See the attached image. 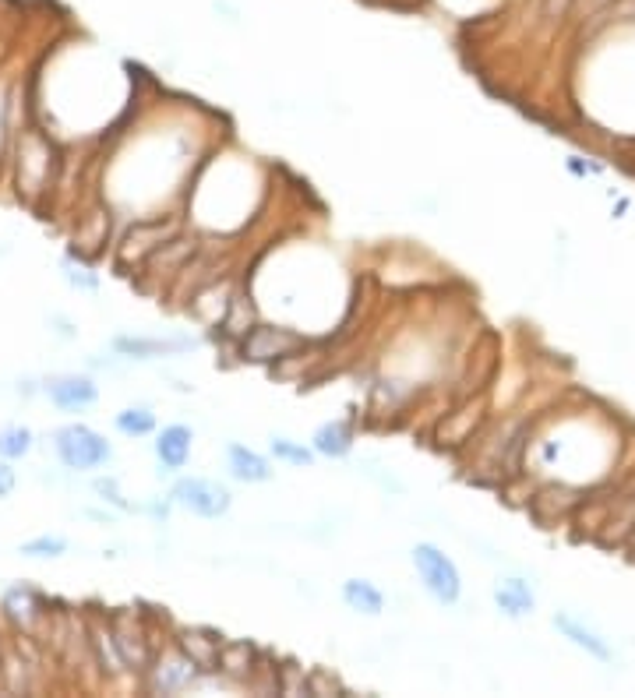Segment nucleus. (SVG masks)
<instances>
[{
  "label": "nucleus",
  "instance_id": "f257e3e1",
  "mask_svg": "<svg viewBox=\"0 0 635 698\" xmlns=\"http://www.w3.org/2000/svg\"><path fill=\"white\" fill-rule=\"evenodd\" d=\"M413 568H417L424 589L434 596L438 603L452 607L463 596V579H459V568L452 565V557L441 554L434 543H417L413 547Z\"/></svg>",
  "mask_w": 635,
  "mask_h": 698
},
{
  "label": "nucleus",
  "instance_id": "f03ea898",
  "mask_svg": "<svg viewBox=\"0 0 635 698\" xmlns=\"http://www.w3.org/2000/svg\"><path fill=\"white\" fill-rule=\"evenodd\" d=\"M57 455L68 469L85 473V469L103 466V462L113 455V448L106 445L103 434H96L92 427L71 424V427H64V431H57Z\"/></svg>",
  "mask_w": 635,
  "mask_h": 698
},
{
  "label": "nucleus",
  "instance_id": "7ed1b4c3",
  "mask_svg": "<svg viewBox=\"0 0 635 698\" xmlns=\"http://www.w3.org/2000/svg\"><path fill=\"white\" fill-rule=\"evenodd\" d=\"M173 501L187 512L202 515V519H219V515L230 512V491L223 483L205 480V476H184L173 487Z\"/></svg>",
  "mask_w": 635,
  "mask_h": 698
},
{
  "label": "nucleus",
  "instance_id": "20e7f679",
  "mask_svg": "<svg viewBox=\"0 0 635 698\" xmlns=\"http://www.w3.org/2000/svg\"><path fill=\"white\" fill-rule=\"evenodd\" d=\"M304 346V335L290 332V328H276V325H258L244 335L240 342V353L251 364H269V360H283L290 357L293 349Z\"/></svg>",
  "mask_w": 635,
  "mask_h": 698
},
{
  "label": "nucleus",
  "instance_id": "39448f33",
  "mask_svg": "<svg viewBox=\"0 0 635 698\" xmlns=\"http://www.w3.org/2000/svg\"><path fill=\"white\" fill-rule=\"evenodd\" d=\"M46 395H50L53 406L60 409H85L96 402V385L85 374H60V378L46 381Z\"/></svg>",
  "mask_w": 635,
  "mask_h": 698
},
{
  "label": "nucleus",
  "instance_id": "423d86ee",
  "mask_svg": "<svg viewBox=\"0 0 635 698\" xmlns=\"http://www.w3.org/2000/svg\"><path fill=\"white\" fill-rule=\"evenodd\" d=\"M177 233V223H142L135 230L127 233L124 247H120V258L131 261V258H145V254L159 251L166 240Z\"/></svg>",
  "mask_w": 635,
  "mask_h": 698
},
{
  "label": "nucleus",
  "instance_id": "0eeeda50",
  "mask_svg": "<svg viewBox=\"0 0 635 698\" xmlns=\"http://www.w3.org/2000/svg\"><path fill=\"white\" fill-rule=\"evenodd\" d=\"M554 628H558V632L565 635V639L572 642L576 649H583L586 656H593V660H600V663H611V646H607L597 632H590L586 624L572 621L568 614H558V617H554Z\"/></svg>",
  "mask_w": 635,
  "mask_h": 698
},
{
  "label": "nucleus",
  "instance_id": "6e6552de",
  "mask_svg": "<svg viewBox=\"0 0 635 698\" xmlns=\"http://www.w3.org/2000/svg\"><path fill=\"white\" fill-rule=\"evenodd\" d=\"M191 441H195V434L187 431L184 424L163 427V434H159V441H156L159 462H163L166 469H184L187 459H191Z\"/></svg>",
  "mask_w": 635,
  "mask_h": 698
},
{
  "label": "nucleus",
  "instance_id": "1a4fd4ad",
  "mask_svg": "<svg viewBox=\"0 0 635 698\" xmlns=\"http://www.w3.org/2000/svg\"><path fill=\"white\" fill-rule=\"evenodd\" d=\"M226 459H230V473L237 476L240 483H265V480H272L269 459H265V455H258V452H251V448L230 445Z\"/></svg>",
  "mask_w": 635,
  "mask_h": 698
},
{
  "label": "nucleus",
  "instance_id": "9d476101",
  "mask_svg": "<svg viewBox=\"0 0 635 698\" xmlns=\"http://www.w3.org/2000/svg\"><path fill=\"white\" fill-rule=\"evenodd\" d=\"M494 603H498V610H505L508 617H526L533 614V593L530 586H526L523 579H505L494 586Z\"/></svg>",
  "mask_w": 635,
  "mask_h": 698
},
{
  "label": "nucleus",
  "instance_id": "9b49d317",
  "mask_svg": "<svg viewBox=\"0 0 635 698\" xmlns=\"http://www.w3.org/2000/svg\"><path fill=\"white\" fill-rule=\"evenodd\" d=\"M353 448V431L346 420H332V424H322L314 431V452L329 455V459H343Z\"/></svg>",
  "mask_w": 635,
  "mask_h": 698
},
{
  "label": "nucleus",
  "instance_id": "f8f14e48",
  "mask_svg": "<svg viewBox=\"0 0 635 698\" xmlns=\"http://www.w3.org/2000/svg\"><path fill=\"white\" fill-rule=\"evenodd\" d=\"M198 663L180 649V653H170L163 663H159V688L163 691H173V688H184L198 677Z\"/></svg>",
  "mask_w": 635,
  "mask_h": 698
},
{
  "label": "nucleus",
  "instance_id": "ddd939ff",
  "mask_svg": "<svg viewBox=\"0 0 635 698\" xmlns=\"http://www.w3.org/2000/svg\"><path fill=\"white\" fill-rule=\"evenodd\" d=\"M343 600H346V607H350V610H357V614H367V617H378L381 610H385V596H381L367 579L343 582Z\"/></svg>",
  "mask_w": 635,
  "mask_h": 698
},
{
  "label": "nucleus",
  "instance_id": "4468645a",
  "mask_svg": "<svg viewBox=\"0 0 635 698\" xmlns=\"http://www.w3.org/2000/svg\"><path fill=\"white\" fill-rule=\"evenodd\" d=\"M195 342L191 339H117L120 353H131V357H163V353H184Z\"/></svg>",
  "mask_w": 635,
  "mask_h": 698
},
{
  "label": "nucleus",
  "instance_id": "2eb2a0df",
  "mask_svg": "<svg viewBox=\"0 0 635 698\" xmlns=\"http://www.w3.org/2000/svg\"><path fill=\"white\" fill-rule=\"evenodd\" d=\"M180 649H184V653L191 656L202 670H219V649H223V642L212 639V635L187 632L184 639H180Z\"/></svg>",
  "mask_w": 635,
  "mask_h": 698
},
{
  "label": "nucleus",
  "instance_id": "dca6fc26",
  "mask_svg": "<svg viewBox=\"0 0 635 698\" xmlns=\"http://www.w3.org/2000/svg\"><path fill=\"white\" fill-rule=\"evenodd\" d=\"M219 670L237 677V681H247L254 670V649L247 646V642H226V646L219 649Z\"/></svg>",
  "mask_w": 635,
  "mask_h": 698
},
{
  "label": "nucleus",
  "instance_id": "f3484780",
  "mask_svg": "<svg viewBox=\"0 0 635 698\" xmlns=\"http://www.w3.org/2000/svg\"><path fill=\"white\" fill-rule=\"evenodd\" d=\"M113 642H117V656L127 663V667H135V670H145V663H149V653H145V642L138 632H131V628H113Z\"/></svg>",
  "mask_w": 635,
  "mask_h": 698
},
{
  "label": "nucleus",
  "instance_id": "a211bd4d",
  "mask_svg": "<svg viewBox=\"0 0 635 698\" xmlns=\"http://www.w3.org/2000/svg\"><path fill=\"white\" fill-rule=\"evenodd\" d=\"M152 427H156V416L149 409H124V413H117V431L127 434V438H142Z\"/></svg>",
  "mask_w": 635,
  "mask_h": 698
},
{
  "label": "nucleus",
  "instance_id": "6ab92c4d",
  "mask_svg": "<svg viewBox=\"0 0 635 698\" xmlns=\"http://www.w3.org/2000/svg\"><path fill=\"white\" fill-rule=\"evenodd\" d=\"M29 448H32V434L25 431V427H8V431H0V455H4V459H22Z\"/></svg>",
  "mask_w": 635,
  "mask_h": 698
},
{
  "label": "nucleus",
  "instance_id": "aec40b11",
  "mask_svg": "<svg viewBox=\"0 0 635 698\" xmlns=\"http://www.w3.org/2000/svg\"><path fill=\"white\" fill-rule=\"evenodd\" d=\"M276 688L283 691V695H311V677H304L293 663H286L276 674Z\"/></svg>",
  "mask_w": 635,
  "mask_h": 698
},
{
  "label": "nucleus",
  "instance_id": "412c9836",
  "mask_svg": "<svg viewBox=\"0 0 635 698\" xmlns=\"http://www.w3.org/2000/svg\"><path fill=\"white\" fill-rule=\"evenodd\" d=\"M272 455H276V459H283V462H293V466H311V462H314V455L307 452L304 445H293V441H286V438L272 441Z\"/></svg>",
  "mask_w": 635,
  "mask_h": 698
},
{
  "label": "nucleus",
  "instance_id": "4be33fe9",
  "mask_svg": "<svg viewBox=\"0 0 635 698\" xmlns=\"http://www.w3.org/2000/svg\"><path fill=\"white\" fill-rule=\"evenodd\" d=\"M68 550V543L60 540V536H36V540L22 543V554L29 557H60Z\"/></svg>",
  "mask_w": 635,
  "mask_h": 698
},
{
  "label": "nucleus",
  "instance_id": "5701e85b",
  "mask_svg": "<svg viewBox=\"0 0 635 698\" xmlns=\"http://www.w3.org/2000/svg\"><path fill=\"white\" fill-rule=\"evenodd\" d=\"M540 4H544V18H547V22H561L568 11L576 8L579 0H540Z\"/></svg>",
  "mask_w": 635,
  "mask_h": 698
},
{
  "label": "nucleus",
  "instance_id": "b1692460",
  "mask_svg": "<svg viewBox=\"0 0 635 698\" xmlns=\"http://www.w3.org/2000/svg\"><path fill=\"white\" fill-rule=\"evenodd\" d=\"M11 491H15V469L0 462V498H8Z\"/></svg>",
  "mask_w": 635,
  "mask_h": 698
},
{
  "label": "nucleus",
  "instance_id": "393cba45",
  "mask_svg": "<svg viewBox=\"0 0 635 698\" xmlns=\"http://www.w3.org/2000/svg\"><path fill=\"white\" fill-rule=\"evenodd\" d=\"M96 491L106 494V498H110L113 505H124V501L117 498V483H113V480H96Z\"/></svg>",
  "mask_w": 635,
  "mask_h": 698
}]
</instances>
